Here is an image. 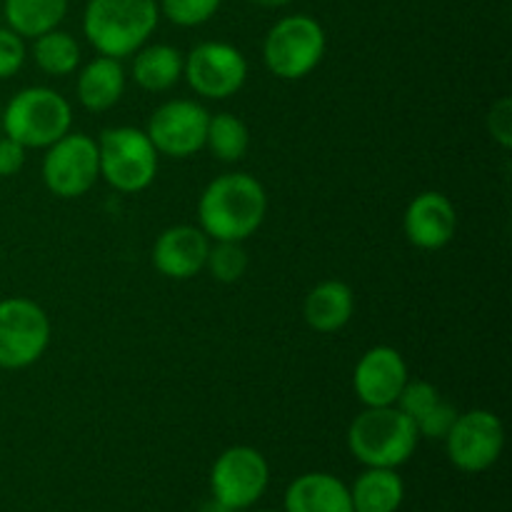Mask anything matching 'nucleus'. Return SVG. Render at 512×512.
I'll return each mask as SVG.
<instances>
[{"label": "nucleus", "instance_id": "1", "mask_svg": "<svg viewBox=\"0 0 512 512\" xmlns=\"http://www.w3.org/2000/svg\"><path fill=\"white\" fill-rule=\"evenodd\" d=\"M268 215V193L248 173H225L210 180L198 200V220L210 240L245 243Z\"/></svg>", "mask_w": 512, "mask_h": 512}, {"label": "nucleus", "instance_id": "2", "mask_svg": "<svg viewBox=\"0 0 512 512\" xmlns=\"http://www.w3.org/2000/svg\"><path fill=\"white\" fill-rule=\"evenodd\" d=\"M160 23L158 0H88L85 40L98 55L123 60L143 48Z\"/></svg>", "mask_w": 512, "mask_h": 512}, {"label": "nucleus", "instance_id": "3", "mask_svg": "<svg viewBox=\"0 0 512 512\" xmlns=\"http://www.w3.org/2000/svg\"><path fill=\"white\" fill-rule=\"evenodd\" d=\"M420 435L413 420L398 408H365L348 428V450L365 468H393L408 463L415 455Z\"/></svg>", "mask_w": 512, "mask_h": 512}, {"label": "nucleus", "instance_id": "4", "mask_svg": "<svg viewBox=\"0 0 512 512\" xmlns=\"http://www.w3.org/2000/svg\"><path fill=\"white\" fill-rule=\"evenodd\" d=\"M73 128V105L58 90L30 85L3 110V133L23 148H48Z\"/></svg>", "mask_w": 512, "mask_h": 512}, {"label": "nucleus", "instance_id": "5", "mask_svg": "<svg viewBox=\"0 0 512 512\" xmlns=\"http://www.w3.org/2000/svg\"><path fill=\"white\" fill-rule=\"evenodd\" d=\"M95 143H98L100 178L110 188L135 195L153 185L160 155L145 130L133 128V125L105 128Z\"/></svg>", "mask_w": 512, "mask_h": 512}, {"label": "nucleus", "instance_id": "6", "mask_svg": "<svg viewBox=\"0 0 512 512\" xmlns=\"http://www.w3.org/2000/svg\"><path fill=\"white\" fill-rule=\"evenodd\" d=\"M328 35L313 15L280 18L263 40V63L280 80H303L323 63Z\"/></svg>", "mask_w": 512, "mask_h": 512}, {"label": "nucleus", "instance_id": "7", "mask_svg": "<svg viewBox=\"0 0 512 512\" xmlns=\"http://www.w3.org/2000/svg\"><path fill=\"white\" fill-rule=\"evenodd\" d=\"M53 338L48 313L30 298L0 300V370L38 363Z\"/></svg>", "mask_w": 512, "mask_h": 512}, {"label": "nucleus", "instance_id": "8", "mask_svg": "<svg viewBox=\"0 0 512 512\" xmlns=\"http://www.w3.org/2000/svg\"><path fill=\"white\" fill-rule=\"evenodd\" d=\"M270 485V463L253 445H233L210 468V495L235 512L260 503Z\"/></svg>", "mask_w": 512, "mask_h": 512}, {"label": "nucleus", "instance_id": "9", "mask_svg": "<svg viewBox=\"0 0 512 512\" xmlns=\"http://www.w3.org/2000/svg\"><path fill=\"white\" fill-rule=\"evenodd\" d=\"M443 443L448 460L460 473L480 475L493 468L503 455L505 425L493 410H468L458 413Z\"/></svg>", "mask_w": 512, "mask_h": 512}, {"label": "nucleus", "instance_id": "10", "mask_svg": "<svg viewBox=\"0 0 512 512\" xmlns=\"http://www.w3.org/2000/svg\"><path fill=\"white\" fill-rule=\"evenodd\" d=\"M100 180L98 143L85 133H65L45 148L43 183L63 200L83 198Z\"/></svg>", "mask_w": 512, "mask_h": 512}, {"label": "nucleus", "instance_id": "11", "mask_svg": "<svg viewBox=\"0 0 512 512\" xmlns=\"http://www.w3.org/2000/svg\"><path fill=\"white\" fill-rule=\"evenodd\" d=\"M183 78L200 98L228 100L243 90L248 80V60L235 45L205 40L185 55Z\"/></svg>", "mask_w": 512, "mask_h": 512}, {"label": "nucleus", "instance_id": "12", "mask_svg": "<svg viewBox=\"0 0 512 512\" xmlns=\"http://www.w3.org/2000/svg\"><path fill=\"white\" fill-rule=\"evenodd\" d=\"M210 113L203 103L188 98L165 100L153 110L145 133L155 145L158 155L185 160L205 148Z\"/></svg>", "mask_w": 512, "mask_h": 512}, {"label": "nucleus", "instance_id": "13", "mask_svg": "<svg viewBox=\"0 0 512 512\" xmlns=\"http://www.w3.org/2000/svg\"><path fill=\"white\" fill-rule=\"evenodd\" d=\"M408 380V363L400 350L390 345H375L365 350L353 370V390L365 408L395 405Z\"/></svg>", "mask_w": 512, "mask_h": 512}, {"label": "nucleus", "instance_id": "14", "mask_svg": "<svg viewBox=\"0 0 512 512\" xmlns=\"http://www.w3.org/2000/svg\"><path fill=\"white\" fill-rule=\"evenodd\" d=\"M403 233L420 250H443L458 233V210L453 200L438 190L415 195L403 215Z\"/></svg>", "mask_w": 512, "mask_h": 512}, {"label": "nucleus", "instance_id": "15", "mask_svg": "<svg viewBox=\"0 0 512 512\" xmlns=\"http://www.w3.org/2000/svg\"><path fill=\"white\" fill-rule=\"evenodd\" d=\"M210 243L200 225H170L153 245V265L163 278L190 280L205 270Z\"/></svg>", "mask_w": 512, "mask_h": 512}, {"label": "nucleus", "instance_id": "16", "mask_svg": "<svg viewBox=\"0 0 512 512\" xmlns=\"http://www.w3.org/2000/svg\"><path fill=\"white\" fill-rule=\"evenodd\" d=\"M395 405L410 420H415L413 425L420 440H445L455 418H458V408L450 400H445L440 390L428 380H408Z\"/></svg>", "mask_w": 512, "mask_h": 512}, {"label": "nucleus", "instance_id": "17", "mask_svg": "<svg viewBox=\"0 0 512 512\" xmlns=\"http://www.w3.org/2000/svg\"><path fill=\"white\" fill-rule=\"evenodd\" d=\"M283 512H353L350 488L330 473H303L285 488Z\"/></svg>", "mask_w": 512, "mask_h": 512}, {"label": "nucleus", "instance_id": "18", "mask_svg": "<svg viewBox=\"0 0 512 512\" xmlns=\"http://www.w3.org/2000/svg\"><path fill=\"white\" fill-rule=\"evenodd\" d=\"M125 85L128 78L123 63L108 55H98L78 73L75 95L88 113H108L123 100Z\"/></svg>", "mask_w": 512, "mask_h": 512}, {"label": "nucleus", "instance_id": "19", "mask_svg": "<svg viewBox=\"0 0 512 512\" xmlns=\"http://www.w3.org/2000/svg\"><path fill=\"white\" fill-rule=\"evenodd\" d=\"M355 293L343 280H323L315 285L303 303V318L310 330L333 335L353 320Z\"/></svg>", "mask_w": 512, "mask_h": 512}, {"label": "nucleus", "instance_id": "20", "mask_svg": "<svg viewBox=\"0 0 512 512\" xmlns=\"http://www.w3.org/2000/svg\"><path fill=\"white\" fill-rule=\"evenodd\" d=\"M185 55L175 45L145 43L133 53V80L145 93H165L183 80Z\"/></svg>", "mask_w": 512, "mask_h": 512}, {"label": "nucleus", "instance_id": "21", "mask_svg": "<svg viewBox=\"0 0 512 512\" xmlns=\"http://www.w3.org/2000/svg\"><path fill=\"white\" fill-rule=\"evenodd\" d=\"M348 488L353 512H398L405 500V483L393 468H365Z\"/></svg>", "mask_w": 512, "mask_h": 512}, {"label": "nucleus", "instance_id": "22", "mask_svg": "<svg viewBox=\"0 0 512 512\" xmlns=\"http://www.w3.org/2000/svg\"><path fill=\"white\" fill-rule=\"evenodd\" d=\"M68 5L70 0H3V15L13 33L35 40L63 23Z\"/></svg>", "mask_w": 512, "mask_h": 512}, {"label": "nucleus", "instance_id": "23", "mask_svg": "<svg viewBox=\"0 0 512 512\" xmlns=\"http://www.w3.org/2000/svg\"><path fill=\"white\" fill-rule=\"evenodd\" d=\"M33 60L50 78H68L80 68L83 53L73 35L55 28L33 40Z\"/></svg>", "mask_w": 512, "mask_h": 512}, {"label": "nucleus", "instance_id": "24", "mask_svg": "<svg viewBox=\"0 0 512 512\" xmlns=\"http://www.w3.org/2000/svg\"><path fill=\"white\" fill-rule=\"evenodd\" d=\"M205 148L220 163H240L250 150V128L243 118L233 113H215L208 120Z\"/></svg>", "mask_w": 512, "mask_h": 512}, {"label": "nucleus", "instance_id": "25", "mask_svg": "<svg viewBox=\"0 0 512 512\" xmlns=\"http://www.w3.org/2000/svg\"><path fill=\"white\" fill-rule=\"evenodd\" d=\"M248 268L250 258L248 250L243 248V243H233V240H213V243H210L205 270H208L218 283H238V280H243V275L248 273Z\"/></svg>", "mask_w": 512, "mask_h": 512}, {"label": "nucleus", "instance_id": "26", "mask_svg": "<svg viewBox=\"0 0 512 512\" xmlns=\"http://www.w3.org/2000/svg\"><path fill=\"white\" fill-rule=\"evenodd\" d=\"M223 0H158L163 18L178 28H198L215 18Z\"/></svg>", "mask_w": 512, "mask_h": 512}, {"label": "nucleus", "instance_id": "27", "mask_svg": "<svg viewBox=\"0 0 512 512\" xmlns=\"http://www.w3.org/2000/svg\"><path fill=\"white\" fill-rule=\"evenodd\" d=\"M28 58V48H25V38L5 25L0 28V80H8L18 73Z\"/></svg>", "mask_w": 512, "mask_h": 512}, {"label": "nucleus", "instance_id": "28", "mask_svg": "<svg viewBox=\"0 0 512 512\" xmlns=\"http://www.w3.org/2000/svg\"><path fill=\"white\" fill-rule=\"evenodd\" d=\"M488 133L503 150L512 148V100L508 95L498 98L488 113Z\"/></svg>", "mask_w": 512, "mask_h": 512}, {"label": "nucleus", "instance_id": "29", "mask_svg": "<svg viewBox=\"0 0 512 512\" xmlns=\"http://www.w3.org/2000/svg\"><path fill=\"white\" fill-rule=\"evenodd\" d=\"M25 153H28V148H23L13 138L3 135L0 138V178H13V175H18L25 165Z\"/></svg>", "mask_w": 512, "mask_h": 512}, {"label": "nucleus", "instance_id": "30", "mask_svg": "<svg viewBox=\"0 0 512 512\" xmlns=\"http://www.w3.org/2000/svg\"><path fill=\"white\" fill-rule=\"evenodd\" d=\"M198 512H235V510L228 508V505L220 503L218 498H213V495H210L208 500H203V503H200Z\"/></svg>", "mask_w": 512, "mask_h": 512}, {"label": "nucleus", "instance_id": "31", "mask_svg": "<svg viewBox=\"0 0 512 512\" xmlns=\"http://www.w3.org/2000/svg\"><path fill=\"white\" fill-rule=\"evenodd\" d=\"M253 5H258V8H285V5L295 3V0H250Z\"/></svg>", "mask_w": 512, "mask_h": 512}, {"label": "nucleus", "instance_id": "32", "mask_svg": "<svg viewBox=\"0 0 512 512\" xmlns=\"http://www.w3.org/2000/svg\"><path fill=\"white\" fill-rule=\"evenodd\" d=\"M253 512H275V510H253Z\"/></svg>", "mask_w": 512, "mask_h": 512}]
</instances>
